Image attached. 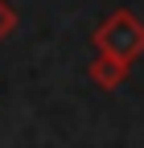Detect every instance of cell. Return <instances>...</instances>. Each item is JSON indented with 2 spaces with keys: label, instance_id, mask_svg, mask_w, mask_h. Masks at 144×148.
<instances>
[{
  "label": "cell",
  "instance_id": "2",
  "mask_svg": "<svg viewBox=\"0 0 144 148\" xmlns=\"http://www.w3.org/2000/svg\"><path fill=\"white\" fill-rule=\"evenodd\" d=\"M123 74H128V62H115V58H107V53H99V62L91 66V78L99 86H115L123 82Z\"/></svg>",
  "mask_w": 144,
  "mask_h": 148
},
{
  "label": "cell",
  "instance_id": "3",
  "mask_svg": "<svg viewBox=\"0 0 144 148\" xmlns=\"http://www.w3.org/2000/svg\"><path fill=\"white\" fill-rule=\"evenodd\" d=\"M12 21H16V16H12V8L4 4V0H0V37H4V33L12 29Z\"/></svg>",
  "mask_w": 144,
  "mask_h": 148
},
{
  "label": "cell",
  "instance_id": "1",
  "mask_svg": "<svg viewBox=\"0 0 144 148\" xmlns=\"http://www.w3.org/2000/svg\"><path fill=\"white\" fill-rule=\"evenodd\" d=\"M95 41H99V49L107 53V58L132 62L136 53L144 49V25L136 21L132 12H111V16L103 21V29L95 33Z\"/></svg>",
  "mask_w": 144,
  "mask_h": 148
}]
</instances>
